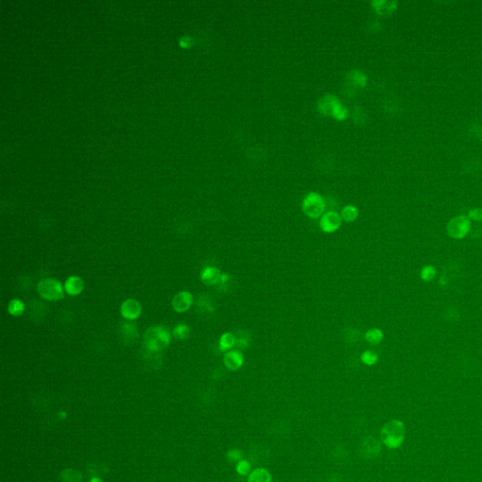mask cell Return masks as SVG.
I'll list each match as a JSON object with an SVG mask.
<instances>
[{"label":"cell","instance_id":"6da1fadb","mask_svg":"<svg viewBox=\"0 0 482 482\" xmlns=\"http://www.w3.org/2000/svg\"><path fill=\"white\" fill-rule=\"evenodd\" d=\"M171 342V333L163 326H153L143 335V345L152 353L161 352Z\"/></svg>","mask_w":482,"mask_h":482},{"label":"cell","instance_id":"7a4b0ae2","mask_svg":"<svg viewBox=\"0 0 482 482\" xmlns=\"http://www.w3.org/2000/svg\"><path fill=\"white\" fill-rule=\"evenodd\" d=\"M384 444L389 449L399 448L405 438V426L399 420L387 422L381 431Z\"/></svg>","mask_w":482,"mask_h":482},{"label":"cell","instance_id":"3957f363","mask_svg":"<svg viewBox=\"0 0 482 482\" xmlns=\"http://www.w3.org/2000/svg\"><path fill=\"white\" fill-rule=\"evenodd\" d=\"M37 290L39 295L44 300L55 301L64 298L63 285L57 279L46 278L40 281Z\"/></svg>","mask_w":482,"mask_h":482},{"label":"cell","instance_id":"277c9868","mask_svg":"<svg viewBox=\"0 0 482 482\" xmlns=\"http://www.w3.org/2000/svg\"><path fill=\"white\" fill-rule=\"evenodd\" d=\"M320 111L324 115H331L337 120H345L348 116V110L342 106L337 97L328 95L322 97L319 104Z\"/></svg>","mask_w":482,"mask_h":482},{"label":"cell","instance_id":"5b68a950","mask_svg":"<svg viewBox=\"0 0 482 482\" xmlns=\"http://www.w3.org/2000/svg\"><path fill=\"white\" fill-rule=\"evenodd\" d=\"M325 210V201L319 193L307 194L302 202V211L310 219H318Z\"/></svg>","mask_w":482,"mask_h":482},{"label":"cell","instance_id":"8992f818","mask_svg":"<svg viewBox=\"0 0 482 482\" xmlns=\"http://www.w3.org/2000/svg\"><path fill=\"white\" fill-rule=\"evenodd\" d=\"M471 223L466 216H457L451 219L447 226V231L450 237L455 239H461L467 235L470 231Z\"/></svg>","mask_w":482,"mask_h":482},{"label":"cell","instance_id":"52a82bcc","mask_svg":"<svg viewBox=\"0 0 482 482\" xmlns=\"http://www.w3.org/2000/svg\"><path fill=\"white\" fill-rule=\"evenodd\" d=\"M342 221L343 220L341 218V215L334 211H329L322 215L320 222V227L322 232L326 234H332L340 228V226L342 225Z\"/></svg>","mask_w":482,"mask_h":482},{"label":"cell","instance_id":"ba28073f","mask_svg":"<svg viewBox=\"0 0 482 482\" xmlns=\"http://www.w3.org/2000/svg\"><path fill=\"white\" fill-rule=\"evenodd\" d=\"M121 315L127 321H135L141 315L142 308L139 301L135 299L125 300L120 307Z\"/></svg>","mask_w":482,"mask_h":482},{"label":"cell","instance_id":"9c48e42d","mask_svg":"<svg viewBox=\"0 0 482 482\" xmlns=\"http://www.w3.org/2000/svg\"><path fill=\"white\" fill-rule=\"evenodd\" d=\"M193 303V297L189 291L178 292L172 300L173 310L177 313H185L189 310Z\"/></svg>","mask_w":482,"mask_h":482},{"label":"cell","instance_id":"30bf717a","mask_svg":"<svg viewBox=\"0 0 482 482\" xmlns=\"http://www.w3.org/2000/svg\"><path fill=\"white\" fill-rule=\"evenodd\" d=\"M224 364L231 371H236L244 364V356L239 351H229L224 357Z\"/></svg>","mask_w":482,"mask_h":482},{"label":"cell","instance_id":"8fae6325","mask_svg":"<svg viewBox=\"0 0 482 482\" xmlns=\"http://www.w3.org/2000/svg\"><path fill=\"white\" fill-rule=\"evenodd\" d=\"M221 270L216 267H206L200 274L201 281L206 286H217L222 277Z\"/></svg>","mask_w":482,"mask_h":482},{"label":"cell","instance_id":"7c38bea8","mask_svg":"<svg viewBox=\"0 0 482 482\" xmlns=\"http://www.w3.org/2000/svg\"><path fill=\"white\" fill-rule=\"evenodd\" d=\"M84 290V281L78 276H70L64 284V291L69 296H77Z\"/></svg>","mask_w":482,"mask_h":482},{"label":"cell","instance_id":"4fadbf2b","mask_svg":"<svg viewBox=\"0 0 482 482\" xmlns=\"http://www.w3.org/2000/svg\"><path fill=\"white\" fill-rule=\"evenodd\" d=\"M121 338L125 343H133L139 337V332L137 326L131 323H123L121 328Z\"/></svg>","mask_w":482,"mask_h":482},{"label":"cell","instance_id":"5bb4252c","mask_svg":"<svg viewBox=\"0 0 482 482\" xmlns=\"http://www.w3.org/2000/svg\"><path fill=\"white\" fill-rule=\"evenodd\" d=\"M372 6L376 12L381 15H389L396 11L397 7V2L396 1H374L372 2Z\"/></svg>","mask_w":482,"mask_h":482},{"label":"cell","instance_id":"9a60e30c","mask_svg":"<svg viewBox=\"0 0 482 482\" xmlns=\"http://www.w3.org/2000/svg\"><path fill=\"white\" fill-rule=\"evenodd\" d=\"M271 476L267 469L257 468L251 472L248 477V482H270Z\"/></svg>","mask_w":482,"mask_h":482},{"label":"cell","instance_id":"2e32d148","mask_svg":"<svg viewBox=\"0 0 482 482\" xmlns=\"http://www.w3.org/2000/svg\"><path fill=\"white\" fill-rule=\"evenodd\" d=\"M236 345V336L232 332H225L219 340V349L221 352H227Z\"/></svg>","mask_w":482,"mask_h":482},{"label":"cell","instance_id":"e0dca14e","mask_svg":"<svg viewBox=\"0 0 482 482\" xmlns=\"http://www.w3.org/2000/svg\"><path fill=\"white\" fill-rule=\"evenodd\" d=\"M364 338L371 345H378L384 338V332L378 328H372L365 332Z\"/></svg>","mask_w":482,"mask_h":482},{"label":"cell","instance_id":"ac0fdd59","mask_svg":"<svg viewBox=\"0 0 482 482\" xmlns=\"http://www.w3.org/2000/svg\"><path fill=\"white\" fill-rule=\"evenodd\" d=\"M358 216H359V210L354 205L345 206L341 212V218L346 223H353L357 220Z\"/></svg>","mask_w":482,"mask_h":482},{"label":"cell","instance_id":"d6986e66","mask_svg":"<svg viewBox=\"0 0 482 482\" xmlns=\"http://www.w3.org/2000/svg\"><path fill=\"white\" fill-rule=\"evenodd\" d=\"M381 451V445L379 441L375 439H368L364 445V452L370 456V457H375Z\"/></svg>","mask_w":482,"mask_h":482},{"label":"cell","instance_id":"ffe728a7","mask_svg":"<svg viewBox=\"0 0 482 482\" xmlns=\"http://www.w3.org/2000/svg\"><path fill=\"white\" fill-rule=\"evenodd\" d=\"M25 311V304L19 299H13L8 305V312L13 317H20Z\"/></svg>","mask_w":482,"mask_h":482},{"label":"cell","instance_id":"44dd1931","mask_svg":"<svg viewBox=\"0 0 482 482\" xmlns=\"http://www.w3.org/2000/svg\"><path fill=\"white\" fill-rule=\"evenodd\" d=\"M173 336L179 340H185L190 337L191 329L186 324H178L172 331Z\"/></svg>","mask_w":482,"mask_h":482},{"label":"cell","instance_id":"7402d4cb","mask_svg":"<svg viewBox=\"0 0 482 482\" xmlns=\"http://www.w3.org/2000/svg\"><path fill=\"white\" fill-rule=\"evenodd\" d=\"M233 276L229 273H223L222 274V277H221V280L219 282V284L217 285L218 286V289L222 292H227L228 290L231 289V285L233 283Z\"/></svg>","mask_w":482,"mask_h":482},{"label":"cell","instance_id":"603a6c76","mask_svg":"<svg viewBox=\"0 0 482 482\" xmlns=\"http://www.w3.org/2000/svg\"><path fill=\"white\" fill-rule=\"evenodd\" d=\"M349 78L352 80V82L353 84H355V85H358V86L360 87H364L366 85L367 78L360 71H357V70L352 71L350 73V75H349Z\"/></svg>","mask_w":482,"mask_h":482},{"label":"cell","instance_id":"cb8c5ba5","mask_svg":"<svg viewBox=\"0 0 482 482\" xmlns=\"http://www.w3.org/2000/svg\"><path fill=\"white\" fill-rule=\"evenodd\" d=\"M362 363L366 365H374L378 362V355L371 351H365L361 355Z\"/></svg>","mask_w":482,"mask_h":482},{"label":"cell","instance_id":"d4e9b609","mask_svg":"<svg viewBox=\"0 0 482 482\" xmlns=\"http://www.w3.org/2000/svg\"><path fill=\"white\" fill-rule=\"evenodd\" d=\"M436 270L432 266H426L421 270V278L425 282H429L435 277Z\"/></svg>","mask_w":482,"mask_h":482},{"label":"cell","instance_id":"484cf974","mask_svg":"<svg viewBox=\"0 0 482 482\" xmlns=\"http://www.w3.org/2000/svg\"><path fill=\"white\" fill-rule=\"evenodd\" d=\"M250 470H251V465H250V463L248 461L241 460V461L237 462L236 471L238 472L241 476L247 475L250 472Z\"/></svg>","mask_w":482,"mask_h":482},{"label":"cell","instance_id":"4316f807","mask_svg":"<svg viewBox=\"0 0 482 482\" xmlns=\"http://www.w3.org/2000/svg\"><path fill=\"white\" fill-rule=\"evenodd\" d=\"M250 345V337L249 336H238L236 337V345L239 350L247 349Z\"/></svg>","mask_w":482,"mask_h":482},{"label":"cell","instance_id":"83f0119b","mask_svg":"<svg viewBox=\"0 0 482 482\" xmlns=\"http://www.w3.org/2000/svg\"><path fill=\"white\" fill-rule=\"evenodd\" d=\"M468 217L477 222H482V208H476L472 209L468 213Z\"/></svg>","mask_w":482,"mask_h":482},{"label":"cell","instance_id":"f1b7e54d","mask_svg":"<svg viewBox=\"0 0 482 482\" xmlns=\"http://www.w3.org/2000/svg\"><path fill=\"white\" fill-rule=\"evenodd\" d=\"M228 456H229V458L232 461H237V462H238V461H241L242 454H241V452L239 450H232V451H229Z\"/></svg>","mask_w":482,"mask_h":482}]
</instances>
